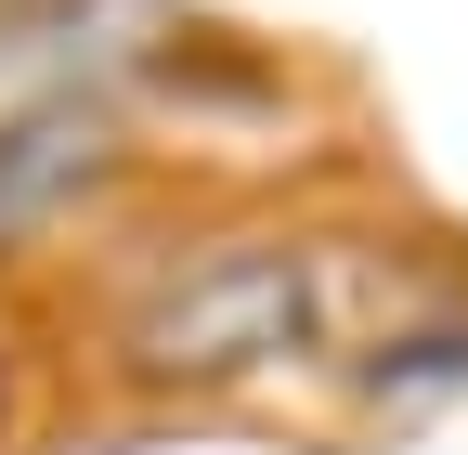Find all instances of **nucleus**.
I'll return each mask as SVG.
<instances>
[{"mask_svg":"<svg viewBox=\"0 0 468 455\" xmlns=\"http://www.w3.org/2000/svg\"><path fill=\"white\" fill-rule=\"evenodd\" d=\"M442 260H390L365 221L325 208H221L183 235H131L91 260V300L66 365L131 417H183V404H248L273 377H338L365 338L430 300Z\"/></svg>","mask_w":468,"mask_h":455,"instance_id":"obj_1","label":"nucleus"},{"mask_svg":"<svg viewBox=\"0 0 468 455\" xmlns=\"http://www.w3.org/2000/svg\"><path fill=\"white\" fill-rule=\"evenodd\" d=\"M156 196V131L131 118L117 91L66 79V91H27L0 118V287L39 260H104L131 248V208Z\"/></svg>","mask_w":468,"mask_h":455,"instance_id":"obj_2","label":"nucleus"},{"mask_svg":"<svg viewBox=\"0 0 468 455\" xmlns=\"http://www.w3.org/2000/svg\"><path fill=\"white\" fill-rule=\"evenodd\" d=\"M351 417H417V404H455L468 390V273H442L430 300H403L365 352L338 365Z\"/></svg>","mask_w":468,"mask_h":455,"instance_id":"obj_3","label":"nucleus"},{"mask_svg":"<svg viewBox=\"0 0 468 455\" xmlns=\"http://www.w3.org/2000/svg\"><path fill=\"white\" fill-rule=\"evenodd\" d=\"M27 404H39V352H27V312H14V287H0V442L27 429Z\"/></svg>","mask_w":468,"mask_h":455,"instance_id":"obj_4","label":"nucleus"},{"mask_svg":"<svg viewBox=\"0 0 468 455\" xmlns=\"http://www.w3.org/2000/svg\"><path fill=\"white\" fill-rule=\"evenodd\" d=\"M27 14H39V0H0V26H27Z\"/></svg>","mask_w":468,"mask_h":455,"instance_id":"obj_5","label":"nucleus"}]
</instances>
